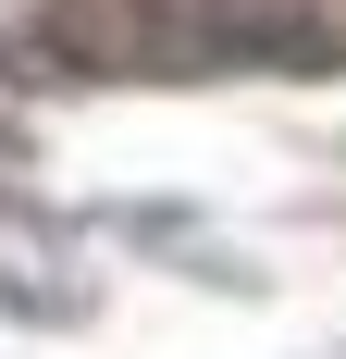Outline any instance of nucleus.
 <instances>
[{
	"label": "nucleus",
	"mask_w": 346,
	"mask_h": 359,
	"mask_svg": "<svg viewBox=\"0 0 346 359\" xmlns=\"http://www.w3.org/2000/svg\"><path fill=\"white\" fill-rule=\"evenodd\" d=\"M37 50L87 87H235V74H346L321 0H50Z\"/></svg>",
	"instance_id": "nucleus-1"
},
{
	"label": "nucleus",
	"mask_w": 346,
	"mask_h": 359,
	"mask_svg": "<svg viewBox=\"0 0 346 359\" xmlns=\"http://www.w3.org/2000/svg\"><path fill=\"white\" fill-rule=\"evenodd\" d=\"M13 161H25V124H13V111H0V174H13Z\"/></svg>",
	"instance_id": "nucleus-2"
}]
</instances>
